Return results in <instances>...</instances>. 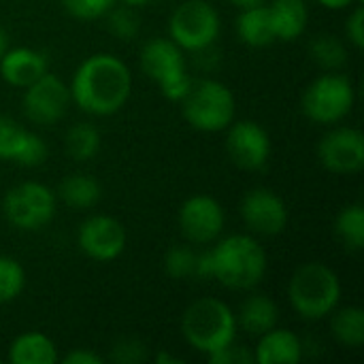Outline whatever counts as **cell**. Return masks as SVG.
I'll return each instance as SVG.
<instances>
[{
    "mask_svg": "<svg viewBox=\"0 0 364 364\" xmlns=\"http://www.w3.org/2000/svg\"><path fill=\"white\" fill-rule=\"evenodd\" d=\"M354 102H356V87L352 79L335 70L316 77L305 87L301 98V109L307 119L322 126H333L343 122L352 113Z\"/></svg>",
    "mask_w": 364,
    "mask_h": 364,
    "instance_id": "obj_7",
    "label": "cell"
},
{
    "mask_svg": "<svg viewBox=\"0 0 364 364\" xmlns=\"http://www.w3.org/2000/svg\"><path fill=\"white\" fill-rule=\"evenodd\" d=\"M254 364H296L303 360V341L288 328H271L258 337Z\"/></svg>",
    "mask_w": 364,
    "mask_h": 364,
    "instance_id": "obj_18",
    "label": "cell"
},
{
    "mask_svg": "<svg viewBox=\"0 0 364 364\" xmlns=\"http://www.w3.org/2000/svg\"><path fill=\"white\" fill-rule=\"evenodd\" d=\"M237 316L215 296H203L188 305L181 318V335L186 343L203 356L237 341Z\"/></svg>",
    "mask_w": 364,
    "mask_h": 364,
    "instance_id": "obj_3",
    "label": "cell"
},
{
    "mask_svg": "<svg viewBox=\"0 0 364 364\" xmlns=\"http://www.w3.org/2000/svg\"><path fill=\"white\" fill-rule=\"evenodd\" d=\"M207 360L211 364H245L254 363V356L250 352H245V348L237 346V341H232L230 346L213 352L211 356H207Z\"/></svg>",
    "mask_w": 364,
    "mask_h": 364,
    "instance_id": "obj_34",
    "label": "cell"
},
{
    "mask_svg": "<svg viewBox=\"0 0 364 364\" xmlns=\"http://www.w3.org/2000/svg\"><path fill=\"white\" fill-rule=\"evenodd\" d=\"M64 364H102L105 358L92 350H85V348H77V350H70L64 358H62Z\"/></svg>",
    "mask_w": 364,
    "mask_h": 364,
    "instance_id": "obj_35",
    "label": "cell"
},
{
    "mask_svg": "<svg viewBox=\"0 0 364 364\" xmlns=\"http://www.w3.org/2000/svg\"><path fill=\"white\" fill-rule=\"evenodd\" d=\"M320 164L335 175H356L364 168V136L358 128H331L318 143Z\"/></svg>",
    "mask_w": 364,
    "mask_h": 364,
    "instance_id": "obj_14",
    "label": "cell"
},
{
    "mask_svg": "<svg viewBox=\"0 0 364 364\" xmlns=\"http://www.w3.org/2000/svg\"><path fill=\"white\" fill-rule=\"evenodd\" d=\"M288 301L303 320H324L341 303L339 275L324 262H305L288 282Z\"/></svg>",
    "mask_w": 364,
    "mask_h": 364,
    "instance_id": "obj_4",
    "label": "cell"
},
{
    "mask_svg": "<svg viewBox=\"0 0 364 364\" xmlns=\"http://www.w3.org/2000/svg\"><path fill=\"white\" fill-rule=\"evenodd\" d=\"M119 2H122V4H128V6H134V9H136V6H145V4H149L151 0H119Z\"/></svg>",
    "mask_w": 364,
    "mask_h": 364,
    "instance_id": "obj_40",
    "label": "cell"
},
{
    "mask_svg": "<svg viewBox=\"0 0 364 364\" xmlns=\"http://www.w3.org/2000/svg\"><path fill=\"white\" fill-rule=\"evenodd\" d=\"M232 6H237L239 11L241 9H250V6H258V4H264L267 0H228Z\"/></svg>",
    "mask_w": 364,
    "mask_h": 364,
    "instance_id": "obj_37",
    "label": "cell"
},
{
    "mask_svg": "<svg viewBox=\"0 0 364 364\" xmlns=\"http://www.w3.org/2000/svg\"><path fill=\"white\" fill-rule=\"evenodd\" d=\"M49 156L47 143L17 119L0 115V160L23 168L41 166Z\"/></svg>",
    "mask_w": 364,
    "mask_h": 364,
    "instance_id": "obj_16",
    "label": "cell"
},
{
    "mask_svg": "<svg viewBox=\"0 0 364 364\" xmlns=\"http://www.w3.org/2000/svg\"><path fill=\"white\" fill-rule=\"evenodd\" d=\"M111 358L117 364H136L147 358L145 343L134 337H124L113 346Z\"/></svg>",
    "mask_w": 364,
    "mask_h": 364,
    "instance_id": "obj_32",
    "label": "cell"
},
{
    "mask_svg": "<svg viewBox=\"0 0 364 364\" xmlns=\"http://www.w3.org/2000/svg\"><path fill=\"white\" fill-rule=\"evenodd\" d=\"M331 333L343 348H360L364 343V311L358 305L337 307L331 316Z\"/></svg>",
    "mask_w": 364,
    "mask_h": 364,
    "instance_id": "obj_24",
    "label": "cell"
},
{
    "mask_svg": "<svg viewBox=\"0 0 364 364\" xmlns=\"http://www.w3.org/2000/svg\"><path fill=\"white\" fill-rule=\"evenodd\" d=\"M235 32L243 45L254 47V49H262V47L277 43L267 2L258 6H250V9H241L235 21Z\"/></svg>",
    "mask_w": 364,
    "mask_h": 364,
    "instance_id": "obj_21",
    "label": "cell"
},
{
    "mask_svg": "<svg viewBox=\"0 0 364 364\" xmlns=\"http://www.w3.org/2000/svg\"><path fill=\"white\" fill-rule=\"evenodd\" d=\"M68 90L77 109L94 117H107L130 100L132 73L113 53H92L75 68Z\"/></svg>",
    "mask_w": 364,
    "mask_h": 364,
    "instance_id": "obj_1",
    "label": "cell"
},
{
    "mask_svg": "<svg viewBox=\"0 0 364 364\" xmlns=\"http://www.w3.org/2000/svg\"><path fill=\"white\" fill-rule=\"evenodd\" d=\"M9 360L13 364H53L58 363V348L45 333L28 331L9 346Z\"/></svg>",
    "mask_w": 364,
    "mask_h": 364,
    "instance_id": "obj_22",
    "label": "cell"
},
{
    "mask_svg": "<svg viewBox=\"0 0 364 364\" xmlns=\"http://www.w3.org/2000/svg\"><path fill=\"white\" fill-rule=\"evenodd\" d=\"M275 38L282 43L303 36L309 23V6L305 0H271L267 4Z\"/></svg>",
    "mask_w": 364,
    "mask_h": 364,
    "instance_id": "obj_19",
    "label": "cell"
},
{
    "mask_svg": "<svg viewBox=\"0 0 364 364\" xmlns=\"http://www.w3.org/2000/svg\"><path fill=\"white\" fill-rule=\"evenodd\" d=\"M335 237L348 252L364 247V207L360 203L346 205L335 218Z\"/></svg>",
    "mask_w": 364,
    "mask_h": 364,
    "instance_id": "obj_26",
    "label": "cell"
},
{
    "mask_svg": "<svg viewBox=\"0 0 364 364\" xmlns=\"http://www.w3.org/2000/svg\"><path fill=\"white\" fill-rule=\"evenodd\" d=\"M222 32L218 9L209 0H183L168 17V38L183 51H207Z\"/></svg>",
    "mask_w": 364,
    "mask_h": 364,
    "instance_id": "obj_8",
    "label": "cell"
},
{
    "mask_svg": "<svg viewBox=\"0 0 364 364\" xmlns=\"http://www.w3.org/2000/svg\"><path fill=\"white\" fill-rule=\"evenodd\" d=\"M64 11L81 21H92V19H102L115 0H60Z\"/></svg>",
    "mask_w": 364,
    "mask_h": 364,
    "instance_id": "obj_31",
    "label": "cell"
},
{
    "mask_svg": "<svg viewBox=\"0 0 364 364\" xmlns=\"http://www.w3.org/2000/svg\"><path fill=\"white\" fill-rule=\"evenodd\" d=\"M11 47V43H9V34L0 28V58L6 53V49Z\"/></svg>",
    "mask_w": 364,
    "mask_h": 364,
    "instance_id": "obj_39",
    "label": "cell"
},
{
    "mask_svg": "<svg viewBox=\"0 0 364 364\" xmlns=\"http://www.w3.org/2000/svg\"><path fill=\"white\" fill-rule=\"evenodd\" d=\"M49 70L45 53L32 47H9L0 58V77L13 87H28Z\"/></svg>",
    "mask_w": 364,
    "mask_h": 364,
    "instance_id": "obj_17",
    "label": "cell"
},
{
    "mask_svg": "<svg viewBox=\"0 0 364 364\" xmlns=\"http://www.w3.org/2000/svg\"><path fill=\"white\" fill-rule=\"evenodd\" d=\"M309 55L311 60L324 68L326 73H335L346 66L348 62V47L339 36L333 34H318L309 43Z\"/></svg>",
    "mask_w": 364,
    "mask_h": 364,
    "instance_id": "obj_27",
    "label": "cell"
},
{
    "mask_svg": "<svg viewBox=\"0 0 364 364\" xmlns=\"http://www.w3.org/2000/svg\"><path fill=\"white\" fill-rule=\"evenodd\" d=\"M196 254L190 245H173L164 254V271L173 279H190L196 273Z\"/></svg>",
    "mask_w": 364,
    "mask_h": 364,
    "instance_id": "obj_30",
    "label": "cell"
},
{
    "mask_svg": "<svg viewBox=\"0 0 364 364\" xmlns=\"http://www.w3.org/2000/svg\"><path fill=\"white\" fill-rule=\"evenodd\" d=\"M179 102L183 119L198 132H224L237 113L232 90L218 79L192 81Z\"/></svg>",
    "mask_w": 364,
    "mask_h": 364,
    "instance_id": "obj_5",
    "label": "cell"
},
{
    "mask_svg": "<svg viewBox=\"0 0 364 364\" xmlns=\"http://www.w3.org/2000/svg\"><path fill=\"white\" fill-rule=\"evenodd\" d=\"M179 230L190 245L215 243L226 226L224 207L209 194H192L177 213Z\"/></svg>",
    "mask_w": 364,
    "mask_h": 364,
    "instance_id": "obj_11",
    "label": "cell"
},
{
    "mask_svg": "<svg viewBox=\"0 0 364 364\" xmlns=\"http://www.w3.org/2000/svg\"><path fill=\"white\" fill-rule=\"evenodd\" d=\"M239 213L243 224L250 228L252 235L258 237H277L286 230L290 211L286 200L269 190V188H254L250 190L239 205Z\"/></svg>",
    "mask_w": 364,
    "mask_h": 364,
    "instance_id": "obj_13",
    "label": "cell"
},
{
    "mask_svg": "<svg viewBox=\"0 0 364 364\" xmlns=\"http://www.w3.org/2000/svg\"><path fill=\"white\" fill-rule=\"evenodd\" d=\"M55 192L41 181H21L2 198V213L6 222L23 232H36L45 228L55 218Z\"/></svg>",
    "mask_w": 364,
    "mask_h": 364,
    "instance_id": "obj_9",
    "label": "cell"
},
{
    "mask_svg": "<svg viewBox=\"0 0 364 364\" xmlns=\"http://www.w3.org/2000/svg\"><path fill=\"white\" fill-rule=\"evenodd\" d=\"M107 17V30L122 41H132L139 30H141V19L134 11V6L122 4V6H111V11L105 15Z\"/></svg>",
    "mask_w": 364,
    "mask_h": 364,
    "instance_id": "obj_29",
    "label": "cell"
},
{
    "mask_svg": "<svg viewBox=\"0 0 364 364\" xmlns=\"http://www.w3.org/2000/svg\"><path fill=\"white\" fill-rule=\"evenodd\" d=\"M58 200H62L68 209L75 211H87L98 205L102 196V188L96 177L85 173H73L66 175L55 192Z\"/></svg>",
    "mask_w": 364,
    "mask_h": 364,
    "instance_id": "obj_23",
    "label": "cell"
},
{
    "mask_svg": "<svg viewBox=\"0 0 364 364\" xmlns=\"http://www.w3.org/2000/svg\"><path fill=\"white\" fill-rule=\"evenodd\" d=\"M70 90L58 75L45 73L34 83L23 87L21 109L26 117L36 126L58 124L70 107Z\"/></svg>",
    "mask_w": 364,
    "mask_h": 364,
    "instance_id": "obj_10",
    "label": "cell"
},
{
    "mask_svg": "<svg viewBox=\"0 0 364 364\" xmlns=\"http://www.w3.org/2000/svg\"><path fill=\"white\" fill-rule=\"evenodd\" d=\"M211 264L213 279L237 292L254 290L262 284L269 271V256L254 235L235 232L213 243Z\"/></svg>",
    "mask_w": 364,
    "mask_h": 364,
    "instance_id": "obj_2",
    "label": "cell"
},
{
    "mask_svg": "<svg viewBox=\"0 0 364 364\" xmlns=\"http://www.w3.org/2000/svg\"><path fill=\"white\" fill-rule=\"evenodd\" d=\"M318 4H322L324 9H331V11H341V9H348L352 4H358V0H316Z\"/></svg>",
    "mask_w": 364,
    "mask_h": 364,
    "instance_id": "obj_36",
    "label": "cell"
},
{
    "mask_svg": "<svg viewBox=\"0 0 364 364\" xmlns=\"http://www.w3.org/2000/svg\"><path fill=\"white\" fill-rule=\"evenodd\" d=\"M26 288V271L13 256L0 254V305L13 303Z\"/></svg>",
    "mask_w": 364,
    "mask_h": 364,
    "instance_id": "obj_28",
    "label": "cell"
},
{
    "mask_svg": "<svg viewBox=\"0 0 364 364\" xmlns=\"http://www.w3.org/2000/svg\"><path fill=\"white\" fill-rule=\"evenodd\" d=\"M128 243L126 226L111 215H90L77 230V245L94 262L117 260Z\"/></svg>",
    "mask_w": 364,
    "mask_h": 364,
    "instance_id": "obj_12",
    "label": "cell"
},
{
    "mask_svg": "<svg viewBox=\"0 0 364 364\" xmlns=\"http://www.w3.org/2000/svg\"><path fill=\"white\" fill-rule=\"evenodd\" d=\"M100 132L90 122H79L70 126L64 134V149L75 162H90L100 151Z\"/></svg>",
    "mask_w": 364,
    "mask_h": 364,
    "instance_id": "obj_25",
    "label": "cell"
},
{
    "mask_svg": "<svg viewBox=\"0 0 364 364\" xmlns=\"http://www.w3.org/2000/svg\"><path fill=\"white\" fill-rule=\"evenodd\" d=\"M226 154L243 171H260L271 158V136L254 119H239L226 128Z\"/></svg>",
    "mask_w": 364,
    "mask_h": 364,
    "instance_id": "obj_15",
    "label": "cell"
},
{
    "mask_svg": "<svg viewBox=\"0 0 364 364\" xmlns=\"http://www.w3.org/2000/svg\"><path fill=\"white\" fill-rule=\"evenodd\" d=\"M139 64L143 75L160 87L166 100L179 102L194 81L188 70L186 51L168 36L149 38L141 47Z\"/></svg>",
    "mask_w": 364,
    "mask_h": 364,
    "instance_id": "obj_6",
    "label": "cell"
},
{
    "mask_svg": "<svg viewBox=\"0 0 364 364\" xmlns=\"http://www.w3.org/2000/svg\"><path fill=\"white\" fill-rule=\"evenodd\" d=\"M156 363L158 364H177L181 363L179 358H175V356H168L166 352H160L158 356H156Z\"/></svg>",
    "mask_w": 364,
    "mask_h": 364,
    "instance_id": "obj_38",
    "label": "cell"
},
{
    "mask_svg": "<svg viewBox=\"0 0 364 364\" xmlns=\"http://www.w3.org/2000/svg\"><path fill=\"white\" fill-rule=\"evenodd\" d=\"M346 38L352 47L363 49L364 47V9L363 2L354 6V11L346 19Z\"/></svg>",
    "mask_w": 364,
    "mask_h": 364,
    "instance_id": "obj_33",
    "label": "cell"
},
{
    "mask_svg": "<svg viewBox=\"0 0 364 364\" xmlns=\"http://www.w3.org/2000/svg\"><path fill=\"white\" fill-rule=\"evenodd\" d=\"M235 316H237V326L250 335H256V337L279 326L277 303L269 294H260V292L247 296L241 303L239 311H235Z\"/></svg>",
    "mask_w": 364,
    "mask_h": 364,
    "instance_id": "obj_20",
    "label": "cell"
},
{
    "mask_svg": "<svg viewBox=\"0 0 364 364\" xmlns=\"http://www.w3.org/2000/svg\"><path fill=\"white\" fill-rule=\"evenodd\" d=\"M358 2H363V0H358Z\"/></svg>",
    "mask_w": 364,
    "mask_h": 364,
    "instance_id": "obj_41",
    "label": "cell"
}]
</instances>
